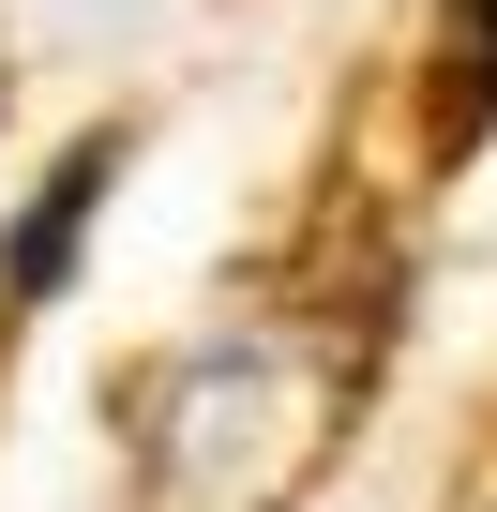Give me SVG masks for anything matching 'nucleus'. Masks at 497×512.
<instances>
[{"instance_id":"obj_2","label":"nucleus","mask_w":497,"mask_h":512,"mask_svg":"<svg viewBox=\"0 0 497 512\" xmlns=\"http://www.w3.org/2000/svg\"><path fill=\"white\" fill-rule=\"evenodd\" d=\"M437 16H452V151H467L482 106H497V91H482V76H497V0H437Z\"/></svg>"},{"instance_id":"obj_1","label":"nucleus","mask_w":497,"mask_h":512,"mask_svg":"<svg viewBox=\"0 0 497 512\" xmlns=\"http://www.w3.org/2000/svg\"><path fill=\"white\" fill-rule=\"evenodd\" d=\"M106 181H121V136H76V151L46 166V196L16 211V241H0V287H16V302H46V287L76 272V241H91V211H106Z\"/></svg>"}]
</instances>
